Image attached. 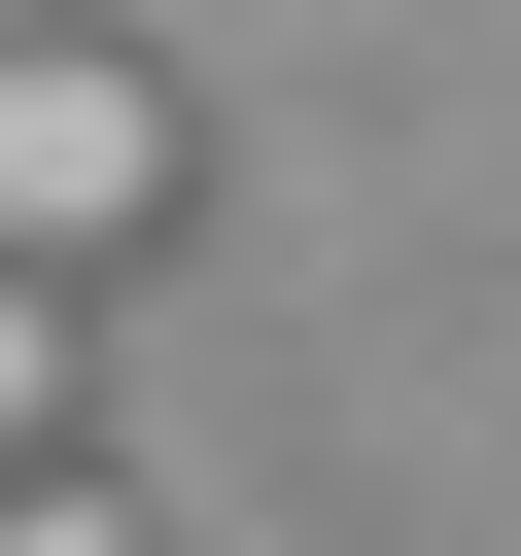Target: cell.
<instances>
[{
	"instance_id": "obj_1",
	"label": "cell",
	"mask_w": 521,
	"mask_h": 556,
	"mask_svg": "<svg viewBox=\"0 0 521 556\" xmlns=\"http://www.w3.org/2000/svg\"><path fill=\"white\" fill-rule=\"evenodd\" d=\"M174 208V70L139 35H0V278H104Z\"/></svg>"
},
{
	"instance_id": "obj_2",
	"label": "cell",
	"mask_w": 521,
	"mask_h": 556,
	"mask_svg": "<svg viewBox=\"0 0 521 556\" xmlns=\"http://www.w3.org/2000/svg\"><path fill=\"white\" fill-rule=\"evenodd\" d=\"M0 556H139V486L104 452H0Z\"/></svg>"
},
{
	"instance_id": "obj_3",
	"label": "cell",
	"mask_w": 521,
	"mask_h": 556,
	"mask_svg": "<svg viewBox=\"0 0 521 556\" xmlns=\"http://www.w3.org/2000/svg\"><path fill=\"white\" fill-rule=\"evenodd\" d=\"M0 452H69V278H0Z\"/></svg>"
}]
</instances>
